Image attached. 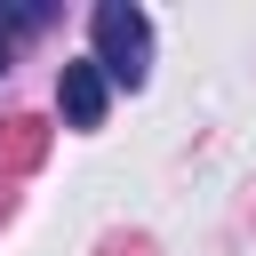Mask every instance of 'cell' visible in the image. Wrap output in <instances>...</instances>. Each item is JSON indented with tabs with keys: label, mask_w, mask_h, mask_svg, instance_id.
<instances>
[{
	"label": "cell",
	"mask_w": 256,
	"mask_h": 256,
	"mask_svg": "<svg viewBox=\"0 0 256 256\" xmlns=\"http://www.w3.org/2000/svg\"><path fill=\"white\" fill-rule=\"evenodd\" d=\"M88 32H96V72L120 80V88H144V72H152V24H144V8L136 0H104L88 16Z\"/></svg>",
	"instance_id": "obj_1"
},
{
	"label": "cell",
	"mask_w": 256,
	"mask_h": 256,
	"mask_svg": "<svg viewBox=\"0 0 256 256\" xmlns=\"http://www.w3.org/2000/svg\"><path fill=\"white\" fill-rule=\"evenodd\" d=\"M56 104H64V120H72V128H96V120H104L112 88H104L96 56H88V64H64V72H56Z\"/></svg>",
	"instance_id": "obj_2"
},
{
	"label": "cell",
	"mask_w": 256,
	"mask_h": 256,
	"mask_svg": "<svg viewBox=\"0 0 256 256\" xmlns=\"http://www.w3.org/2000/svg\"><path fill=\"white\" fill-rule=\"evenodd\" d=\"M48 160V120H0V176H24V168H40Z\"/></svg>",
	"instance_id": "obj_3"
},
{
	"label": "cell",
	"mask_w": 256,
	"mask_h": 256,
	"mask_svg": "<svg viewBox=\"0 0 256 256\" xmlns=\"http://www.w3.org/2000/svg\"><path fill=\"white\" fill-rule=\"evenodd\" d=\"M0 208H8V192H0Z\"/></svg>",
	"instance_id": "obj_4"
}]
</instances>
